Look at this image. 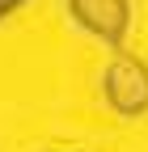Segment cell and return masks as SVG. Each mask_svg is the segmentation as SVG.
Returning <instances> with one entry per match:
<instances>
[{"label":"cell","instance_id":"1","mask_svg":"<svg viewBox=\"0 0 148 152\" xmlns=\"http://www.w3.org/2000/svg\"><path fill=\"white\" fill-rule=\"evenodd\" d=\"M102 93H106V102L114 106L123 118H140L148 110V64L136 59V55H127V51H119L114 59L106 64Z\"/></svg>","mask_w":148,"mask_h":152},{"label":"cell","instance_id":"2","mask_svg":"<svg viewBox=\"0 0 148 152\" xmlns=\"http://www.w3.org/2000/svg\"><path fill=\"white\" fill-rule=\"evenodd\" d=\"M68 13L76 17V26L89 30L93 38L119 47L127 38V26H131V0H64Z\"/></svg>","mask_w":148,"mask_h":152}]
</instances>
